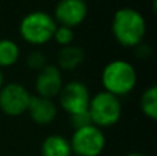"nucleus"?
I'll use <instances>...</instances> for the list:
<instances>
[{"instance_id":"9","label":"nucleus","mask_w":157,"mask_h":156,"mask_svg":"<svg viewBox=\"0 0 157 156\" xmlns=\"http://www.w3.org/2000/svg\"><path fill=\"white\" fill-rule=\"evenodd\" d=\"M35 86L40 97L51 99L52 97L58 96L63 86L59 68L55 65H46L44 68H41L36 77Z\"/></svg>"},{"instance_id":"4","label":"nucleus","mask_w":157,"mask_h":156,"mask_svg":"<svg viewBox=\"0 0 157 156\" xmlns=\"http://www.w3.org/2000/svg\"><path fill=\"white\" fill-rule=\"evenodd\" d=\"M88 112L94 126L109 127L119 122L121 116V104L119 97L108 91H101L90 99Z\"/></svg>"},{"instance_id":"10","label":"nucleus","mask_w":157,"mask_h":156,"mask_svg":"<svg viewBox=\"0 0 157 156\" xmlns=\"http://www.w3.org/2000/svg\"><path fill=\"white\" fill-rule=\"evenodd\" d=\"M32 120L37 124H50L57 116V107L52 99L40 96L30 97L28 111Z\"/></svg>"},{"instance_id":"14","label":"nucleus","mask_w":157,"mask_h":156,"mask_svg":"<svg viewBox=\"0 0 157 156\" xmlns=\"http://www.w3.org/2000/svg\"><path fill=\"white\" fill-rule=\"evenodd\" d=\"M141 109L147 118H157V87H149L141 97Z\"/></svg>"},{"instance_id":"1","label":"nucleus","mask_w":157,"mask_h":156,"mask_svg":"<svg viewBox=\"0 0 157 156\" xmlns=\"http://www.w3.org/2000/svg\"><path fill=\"white\" fill-rule=\"evenodd\" d=\"M113 36L121 46L136 47L142 43L146 33V24L139 11L130 7L116 11L112 21Z\"/></svg>"},{"instance_id":"5","label":"nucleus","mask_w":157,"mask_h":156,"mask_svg":"<svg viewBox=\"0 0 157 156\" xmlns=\"http://www.w3.org/2000/svg\"><path fill=\"white\" fill-rule=\"evenodd\" d=\"M69 142L72 154H76L77 156H99L105 148L106 140L99 127L90 124L75 130Z\"/></svg>"},{"instance_id":"7","label":"nucleus","mask_w":157,"mask_h":156,"mask_svg":"<svg viewBox=\"0 0 157 156\" xmlns=\"http://www.w3.org/2000/svg\"><path fill=\"white\" fill-rule=\"evenodd\" d=\"M58 96H59L61 107L69 115L87 111L91 99L88 88L81 82H69L63 84Z\"/></svg>"},{"instance_id":"19","label":"nucleus","mask_w":157,"mask_h":156,"mask_svg":"<svg viewBox=\"0 0 157 156\" xmlns=\"http://www.w3.org/2000/svg\"><path fill=\"white\" fill-rule=\"evenodd\" d=\"M127 156H146V155H142V154H128Z\"/></svg>"},{"instance_id":"18","label":"nucleus","mask_w":157,"mask_h":156,"mask_svg":"<svg viewBox=\"0 0 157 156\" xmlns=\"http://www.w3.org/2000/svg\"><path fill=\"white\" fill-rule=\"evenodd\" d=\"M3 86H4V76H3V72L0 69V90H2Z\"/></svg>"},{"instance_id":"12","label":"nucleus","mask_w":157,"mask_h":156,"mask_svg":"<svg viewBox=\"0 0 157 156\" xmlns=\"http://www.w3.org/2000/svg\"><path fill=\"white\" fill-rule=\"evenodd\" d=\"M43 156H72L71 142L62 135H50L41 144Z\"/></svg>"},{"instance_id":"15","label":"nucleus","mask_w":157,"mask_h":156,"mask_svg":"<svg viewBox=\"0 0 157 156\" xmlns=\"http://www.w3.org/2000/svg\"><path fill=\"white\" fill-rule=\"evenodd\" d=\"M52 39L62 47L69 46V44H72V41H73V39H75L73 29L68 28V26H63V25H59V26H57V29H55Z\"/></svg>"},{"instance_id":"8","label":"nucleus","mask_w":157,"mask_h":156,"mask_svg":"<svg viewBox=\"0 0 157 156\" xmlns=\"http://www.w3.org/2000/svg\"><path fill=\"white\" fill-rule=\"evenodd\" d=\"M87 17V4L84 0H59L55 7V21L59 25L75 28Z\"/></svg>"},{"instance_id":"16","label":"nucleus","mask_w":157,"mask_h":156,"mask_svg":"<svg viewBox=\"0 0 157 156\" xmlns=\"http://www.w3.org/2000/svg\"><path fill=\"white\" fill-rule=\"evenodd\" d=\"M71 120H72V126L75 127V130L92 124L91 116H90L88 109L83 111V112H77V113H73V115H71Z\"/></svg>"},{"instance_id":"2","label":"nucleus","mask_w":157,"mask_h":156,"mask_svg":"<svg viewBox=\"0 0 157 156\" xmlns=\"http://www.w3.org/2000/svg\"><path fill=\"white\" fill-rule=\"evenodd\" d=\"M102 84L105 91L113 96H125L136 84V72L130 62L116 60L109 62L102 72Z\"/></svg>"},{"instance_id":"6","label":"nucleus","mask_w":157,"mask_h":156,"mask_svg":"<svg viewBox=\"0 0 157 156\" xmlns=\"http://www.w3.org/2000/svg\"><path fill=\"white\" fill-rule=\"evenodd\" d=\"M30 94L22 84L10 83L0 90V109L10 116H19L28 111Z\"/></svg>"},{"instance_id":"11","label":"nucleus","mask_w":157,"mask_h":156,"mask_svg":"<svg viewBox=\"0 0 157 156\" xmlns=\"http://www.w3.org/2000/svg\"><path fill=\"white\" fill-rule=\"evenodd\" d=\"M84 61V51L83 49L77 46H65L58 53V65L61 69L65 71H73L77 66H80Z\"/></svg>"},{"instance_id":"13","label":"nucleus","mask_w":157,"mask_h":156,"mask_svg":"<svg viewBox=\"0 0 157 156\" xmlns=\"http://www.w3.org/2000/svg\"><path fill=\"white\" fill-rule=\"evenodd\" d=\"M19 49L10 39H2L0 40V68L11 66L18 61Z\"/></svg>"},{"instance_id":"17","label":"nucleus","mask_w":157,"mask_h":156,"mask_svg":"<svg viewBox=\"0 0 157 156\" xmlns=\"http://www.w3.org/2000/svg\"><path fill=\"white\" fill-rule=\"evenodd\" d=\"M28 65L33 71H40L41 68H44L47 65L44 54L41 51H32L28 57Z\"/></svg>"},{"instance_id":"3","label":"nucleus","mask_w":157,"mask_h":156,"mask_svg":"<svg viewBox=\"0 0 157 156\" xmlns=\"http://www.w3.org/2000/svg\"><path fill=\"white\" fill-rule=\"evenodd\" d=\"M57 21L44 11H32L22 18L19 33L30 44H44L50 41L57 29Z\"/></svg>"}]
</instances>
